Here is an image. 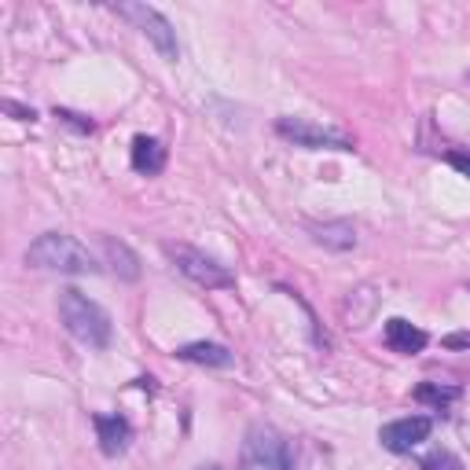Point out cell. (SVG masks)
<instances>
[{"label":"cell","instance_id":"5bb4252c","mask_svg":"<svg viewBox=\"0 0 470 470\" xmlns=\"http://www.w3.org/2000/svg\"><path fill=\"white\" fill-rule=\"evenodd\" d=\"M419 405H430L434 412H448L463 394H459V386H441V382H422L415 386V394H412Z\"/></svg>","mask_w":470,"mask_h":470},{"label":"cell","instance_id":"7a4b0ae2","mask_svg":"<svg viewBox=\"0 0 470 470\" xmlns=\"http://www.w3.org/2000/svg\"><path fill=\"white\" fill-rule=\"evenodd\" d=\"M294 466H298V452L287 434H280L268 422H254L247 430L239 448V470H294Z\"/></svg>","mask_w":470,"mask_h":470},{"label":"cell","instance_id":"6da1fadb","mask_svg":"<svg viewBox=\"0 0 470 470\" xmlns=\"http://www.w3.org/2000/svg\"><path fill=\"white\" fill-rule=\"evenodd\" d=\"M30 268H45V272H66V276H92L100 272L96 257L74 239L66 231H45L37 235L26 250Z\"/></svg>","mask_w":470,"mask_h":470},{"label":"cell","instance_id":"52a82bcc","mask_svg":"<svg viewBox=\"0 0 470 470\" xmlns=\"http://www.w3.org/2000/svg\"><path fill=\"white\" fill-rule=\"evenodd\" d=\"M430 430H434V419H430V415H408V419L386 422L379 430V441H382V448L401 456V452H412L415 445H422L430 438Z\"/></svg>","mask_w":470,"mask_h":470},{"label":"cell","instance_id":"7c38bea8","mask_svg":"<svg viewBox=\"0 0 470 470\" xmlns=\"http://www.w3.org/2000/svg\"><path fill=\"white\" fill-rule=\"evenodd\" d=\"M133 170L144 177H159L166 170V147L154 140V136H136L133 140Z\"/></svg>","mask_w":470,"mask_h":470},{"label":"cell","instance_id":"5b68a950","mask_svg":"<svg viewBox=\"0 0 470 470\" xmlns=\"http://www.w3.org/2000/svg\"><path fill=\"white\" fill-rule=\"evenodd\" d=\"M114 15H122L129 19L147 41L159 48L166 59H177L180 56V45H177V30L173 22L159 12V8H151V4H140V0H126V4H114Z\"/></svg>","mask_w":470,"mask_h":470},{"label":"cell","instance_id":"44dd1931","mask_svg":"<svg viewBox=\"0 0 470 470\" xmlns=\"http://www.w3.org/2000/svg\"><path fill=\"white\" fill-rule=\"evenodd\" d=\"M466 82H470V70H466Z\"/></svg>","mask_w":470,"mask_h":470},{"label":"cell","instance_id":"d6986e66","mask_svg":"<svg viewBox=\"0 0 470 470\" xmlns=\"http://www.w3.org/2000/svg\"><path fill=\"white\" fill-rule=\"evenodd\" d=\"M448 349H470V331H459V335H448L445 338Z\"/></svg>","mask_w":470,"mask_h":470},{"label":"cell","instance_id":"e0dca14e","mask_svg":"<svg viewBox=\"0 0 470 470\" xmlns=\"http://www.w3.org/2000/svg\"><path fill=\"white\" fill-rule=\"evenodd\" d=\"M0 107H4V114H12L15 118V122H33V107H22V103H15V100H4V103H0Z\"/></svg>","mask_w":470,"mask_h":470},{"label":"cell","instance_id":"9a60e30c","mask_svg":"<svg viewBox=\"0 0 470 470\" xmlns=\"http://www.w3.org/2000/svg\"><path fill=\"white\" fill-rule=\"evenodd\" d=\"M419 470H463V463L452 456V452H430L422 463H419Z\"/></svg>","mask_w":470,"mask_h":470},{"label":"cell","instance_id":"ba28073f","mask_svg":"<svg viewBox=\"0 0 470 470\" xmlns=\"http://www.w3.org/2000/svg\"><path fill=\"white\" fill-rule=\"evenodd\" d=\"M92 422H96V441H100L103 456H122V452L129 448L133 426H129L126 415H107V412H100V415H92Z\"/></svg>","mask_w":470,"mask_h":470},{"label":"cell","instance_id":"2e32d148","mask_svg":"<svg viewBox=\"0 0 470 470\" xmlns=\"http://www.w3.org/2000/svg\"><path fill=\"white\" fill-rule=\"evenodd\" d=\"M56 118H59V122H66L70 129H77V133H92V129H96L92 118H85V114H74V110H66V107H56Z\"/></svg>","mask_w":470,"mask_h":470},{"label":"cell","instance_id":"3957f363","mask_svg":"<svg viewBox=\"0 0 470 470\" xmlns=\"http://www.w3.org/2000/svg\"><path fill=\"white\" fill-rule=\"evenodd\" d=\"M59 320L63 327L82 342V345H92V349H103L110 342V317L82 291L66 287L59 294Z\"/></svg>","mask_w":470,"mask_h":470},{"label":"cell","instance_id":"277c9868","mask_svg":"<svg viewBox=\"0 0 470 470\" xmlns=\"http://www.w3.org/2000/svg\"><path fill=\"white\" fill-rule=\"evenodd\" d=\"M166 254L173 257V265L184 272L191 283H199V287H206V291H228V287H235V272L224 268L217 257H210V254H203V250L184 247V243H173V247H166Z\"/></svg>","mask_w":470,"mask_h":470},{"label":"cell","instance_id":"8992f818","mask_svg":"<svg viewBox=\"0 0 470 470\" xmlns=\"http://www.w3.org/2000/svg\"><path fill=\"white\" fill-rule=\"evenodd\" d=\"M276 133L283 140H294L298 147H309V151H352V140L345 133L317 126V122H305V118H280Z\"/></svg>","mask_w":470,"mask_h":470},{"label":"cell","instance_id":"8fae6325","mask_svg":"<svg viewBox=\"0 0 470 470\" xmlns=\"http://www.w3.org/2000/svg\"><path fill=\"white\" fill-rule=\"evenodd\" d=\"M177 361L203 364V368H231L235 364V352L224 349L221 342H187V345L177 349Z\"/></svg>","mask_w":470,"mask_h":470},{"label":"cell","instance_id":"ffe728a7","mask_svg":"<svg viewBox=\"0 0 470 470\" xmlns=\"http://www.w3.org/2000/svg\"><path fill=\"white\" fill-rule=\"evenodd\" d=\"M199 470H224V466H217V463H206V466H199Z\"/></svg>","mask_w":470,"mask_h":470},{"label":"cell","instance_id":"4fadbf2b","mask_svg":"<svg viewBox=\"0 0 470 470\" xmlns=\"http://www.w3.org/2000/svg\"><path fill=\"white\" fill-rule=\"evenodd\" d=\"M103 254H107V265L118 280H140V257L118 239H103Z\"/></svg>","mask_w":470,"mask_h":470},{"label":"cell","instance_id":"30bf717a","mask_svg":"<svg viewBox=\"0 0 470 470\" xmlns=\"http://www.w3.org/2000/svg\"><path fill=\"white\" fill-rule=\"evenodd\" d=\"M382 338H386V345L394 349V352H401V357H415V352H422L426 349V331H419L412 320H405V317H394V320H386V331H382Z\"/></svg>","mask_w":470,"mask_h":470},{"label":"cell","instance_id":"ac0fdd59","mask_svg":"<svg viewBox=\"0 0 470 470\" xmlns=\"http://www.w3.org/2000/svg\"><path fill=\"white\" fill-rule=\"evenodd\" d=\"M445 159H448V166H456L463 177H470V154H466V151H448Z\"/></svg>","mask_w":470,"mask_h":470},{"label":"cell","instance_id":"9c48e42d","mask_svg":"<svg viewBox=\"0 0 470 470\" xmlns=\"http://www.w3.org/2000/svg\"><path fill=\"white\" fill-rule=\"evenodd\" d=\"M305 231L312 235V243H320L324 250H335V254H345V250L357 247V228L349 221H324V224L309 221Z\"/></svg>","mask_w":470,"mask_h":470}]
</instances>
